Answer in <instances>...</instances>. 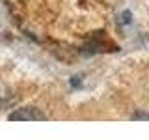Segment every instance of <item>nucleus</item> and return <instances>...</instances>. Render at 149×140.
<instances>
[{
  "label": "nucleus",
  "instance_id": "1",
  "mask_svg": "<svg viewBox=\"0 0 149 140\" xmlns=\"http://www.w3.org/2000/svg\"><path fill=\"white\" fill-rule=\"evenodd\" d=\"M9 120L11 121H39V120H45V114L39 108L24 106V108H19L15 112H11V114H9Z\"/></svg>",
  "mask_w": 149,
  "mask_h": 140
},
{
  "label": "nucleus",
  "instance_id": "2",
  "mask_svg": "<svg viewBox=\"0 0 149 140\" xmlns=\"http://www.w3.org/2000/svg\"><path fill=\"white\" fill-rule=\"evenodd\" d=\"M134 120H149V114H146V112H140V114H134Z\"/></svg>",
  "mask_w": 149,
  "mask_h": 140
},
{
  "label": "nucleus",
  "instance_id": "3",
  "mask_svg": "<svg viewBox=\"0 0 149 140\" xmlns=\"http://www.w3.org/2000/svg\"><path fill=\"white\" fill-rule=\"evenodd\" d=\"M121 22H123V24H125V22H130V13L125 11V13H123V19H121Z\"/></svg>",
  "mask_w": 149,
  "mask_h": 140
},
{
  "label": "nucleus",
  "instance_id": "4",
  "mask_svg": "<svg viewBox=\"0 0 149 140\" xmlns=\"http://www.w3.org/2000/svg\"><path fill=\"white\" fill-rule=\"evenodd\" d=\"M71 84H73V86H80V77H73Z\"/></svg>",
  "mask_w": 149,
  "mask_h": 140
}]
</instances>
